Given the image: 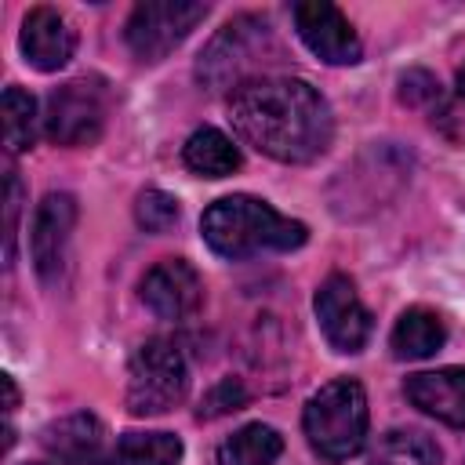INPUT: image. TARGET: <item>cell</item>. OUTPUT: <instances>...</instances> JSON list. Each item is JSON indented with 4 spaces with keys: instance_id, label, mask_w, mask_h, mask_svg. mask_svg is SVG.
I'll use <instances>...</instances> for the list:
<instances>
[{
    "instance_id": "1",
    "label": "cell",
    "mask_w": 465,
    "mask_h": 465,
    "mask_svg": "<svg viewBox=\"0 0 465 465\" xmlns=\"http://www.w3.org/2000/svg\"><path fill=\"white\" fill-rule=\"evenodd\" d=\"M236 134L280 163H309L327 153L334 116L327 98L298 76H258L229 94Z\"/></svg>"
},
{
    "instance_id": "2",
    "label": "cell",
    "mask_w": 465,
    "mask_h": 465,
    "mask_svg": "<svg viewBox=\"0 0 465 465\" xmlns=\"http://www.w3.org/2000/svg\"><path fill=\"white\" fill-rule=\"evenodd\" d=\"M200 232L207 240V247L222 258H251L262 251H294L305 243L309 229L287 214H280L276 207H269L258 196H222L214 200L203 218H200Z\"/></svg>"
},
{
    "instance_id": "3",
    "label": "cell",
    "mask_w": 465,
    "mask_h": 465,
    "mask_svg": "<svg viewBox=\"0 0 465 465\" xmlns=\"http://www.w3.org/2000/svg\"><path fill=\"white\" fill-rule=\"evenodd\" d=\"M280 58H283V51L276 44V33H272L269 18L240 15L229 25H222L218 36L200 51L196 76L211 91H225V87L236 91L247 80L269 76L265 65H272Z\"/></svg>"
},
{
    "instance_id": "4",
    "label": "cell",
    "mask_w": 465,
    "mask_h": 465,
    "mask_svg": "<svg viewBox=\"0 0 465 465\" xmlns=\"http://www.w3.org/2000/svg\"><path fill=\"white\" fill-rule=\"evenodd\" d=\"M305 436L323 461L352 458L367 440V392L352 378L327 381L320 392L309 396L302 414Z\"/></svg>"
},
{
    "instance_id": "5",
    "label": "cell",
    "mask_w": 465,
    "mask_h": 465,
    "mask_svg": "<svg viewBox=\"0 0 465 465\" xmlns=\"http://www.w3.org/2000/svg\"><path fill=\"white\" fill-rule=\"evenodd\" d=\"M189 392V367L174 341L149 338L134 349L127 367V411L138 418L167 414Z\"/></svg>"
},
{
    "instance_id": "6",
    "label": "cell",
    "mask_w": 465,
    "mask_h": 465,
    "mask_svg": "<svg viewBox=\"0 0 465 465\" xmlns=\"http://www.w3.org/2000/svg\"><path fill=\"white\" fill-rule=\"evenodd\" d=\"M109 116V87L98 76H80L47 94L44 134L54 145H91L98 142Z\"/></svg>"
},
{
    "instance_id": "7",
    "label": "cell",
    "mask_w": 465,
    "mask_h": 465,
    "mask_svg": "<svg viewBox=\"0 0 465 465\" xmlns=\"http://www.w3.org/2000/svg\"><path fill=\"white\" fill-rule=\"evenodd\" d=\"M203 18H207V4L200 0H145L131 11L124 40L138 62H160Z\"/></svg>"
},
{
    "instance_id": "8",
    "label": "cell",
    "mask_w": 465,
    "mask_h": 465,
    "mask_svg": "<svg viewBox=\"0 0 465 465\" xmlns=\"http://www.w3.org/2000/svg\"><path fill=\"white\" fill-rule=\"evenodd\" d=\"M291 18H294V29H298L302 44L320 62H327V65H356L360 62V54H363L360 36L334 4L302 0V4L291 7Z\"/></svg>"
},
{
    "instance_id": "9",
    "label": "cell",
    "mask_w": 465,
    "mask_h": 465,
    "mask_svg": "<svg viewBox=\"0 0 465 465\" xmlns=\"http://www.w3.org/2000/svg\"><path fill=\"white\" fill-rule=\"evenodd\" d=\"M316 316L323 327V338L338 352H360L371 338V312L356 294V283L341 272L327 276L316 291Z\"/></svg>"
},
{
    "instance_id": "10",
    "label": "cell",
    "mask_w": 465,
    "mask_h": 465,
    "mask_svg": "<svg viewBox=\"0 0 465 465\" xmlns=\"http://www.w3.org/2000/svg\"><path fill=\"white\" fill-rule=\"evenodd\" d=\"M73 225H76V200L69 193H47L40 200V207L33 214V229H29L33 265L44 283H51L62 272Z\"/></svg>"
},
{
    "instance_id": "11",
    "label": "cell",
    "mask_w": 465,
    "mask_h": 465,
    "mask_svg": "<svg viewBox=\"0 0 465 465\" xmlns=\"http://www.w3.org/2000/svg\"><path fill=\"white\" fill-rule=\"evenodd\" d=\"M142 302L160 320H189L203 305V280L182 258H163L142 276Z\"/></svg>"
},
{
    "instance_id": "12",
    "label": "cell",
    "mask_w": 465,
    "mask_h": 465,
    "mask_svg": "<svg viewBox=\"0 0 465 465\" xmlns=\"http://www.w3.org/2000/svg\"><path fill=\"white\" fill-rule=\"evenodd\" d=\"M407 400L450 429H465V367H440L411 374L403 385Z\"/></svg>"
},
{
    "instance_id": "13",
    "label": "cell",
    "mask_w": 465,
    "mask_h": 465,
    "mask_svg": "<svg viewBox=\"0 0 465 465\" xmlns=\"http://www.w3.org/2000/svg\"><path fill=\"white\" fill-rule=\"evenodd\" d=\"M76 51V33L54 7H33L22 22V54L33 69L54 73Z\"/></svg>"
},
{
    "instance_id": "14",
    "label": "cell",
    "mask_w": 465,
    "mask_h": 465,
    "mask_svg": "<svg viewBox=\"0 0 465 465\" xmlns=\"http://www.w3.org/2000/svg\"><path fill=\"white\" fill-rule=\"evenodd\" d=\"M44 450L62 465H98L105 447V429L94 414H69L40 432Z\"/></svg>"
},
{
    "instance_id": "15",
    "label": "cell",
    "mask_w": 465,
    "mask_h": 465,
    "mask_svg": "<svg viewBox=\"0 0 465 465\" xmlns=\"http://www.w3.org/2000/svg\"><path fill=\"white\" fill-rule=\"evenodd\" d=\"M182 160L200 178H225V174H232L240 167V149L218 127H200V131H193L185 138Z\"/></svg>"
},
{
    "instance_id": "16",
    "label": "cell",
    "mask_w": 465,
    "mask_h": 465,
    "mask_svg": "<svg viewBox=\"0 0 465 465\" xmlns=\"http://www.w3.org/2000/svg\"><path fill=\"white\" fill-rule=\"evenodd\" d=\"M447 331L432 309H407L392 327V352L400 360H425L443 345Z\"/></svg>"
},
{
    "instance_id": "17",
    "label": "cell",
    "mask_w": 465,
    "mask_h": 465,
    "mask_svg": "<svg viewBox=\"0 0 465 465\" xmlns=\"http://www.w3.org/2000/svg\"><path fill=\"white\" fill-rule=\"evenodd\" d=\"M283 450V440L272 425H243L218 447V465H272Z\"/></svg>"
},
{
    "instance_id": "18",
    "label": "cell",
    "mask_w": 465,
    "mask_h": 465,
    "mask_svg": "<svg viewBox=\"0 0 465 465\" xmlns=\"http://www.w3.org/2000/svg\"><path fill=\"white\" fill-rule=\"evenodd\" d=\"M371 465H440V447L418 429H392L371 450Z\"/></svg>"
},
{
    "instance_id": "19",
    "label": "cell",
    "mask_w": 465,
    "mask_h": 465,
    "mask_svg": "<svg viewBox=\"0 0 465 465\" xmlns=\"http://www.w3.org/2000/svg\"><path fill=\"white\" fill-rule=\"evenodd\" d=\"M120 465H178L182 440L174 432H127L116 443Z\"/></svg>"
},
{
    "instance_id": "20",
    "label": "cell",
    "mask_w": 465,
    "mask_h": 465,
    "mask_svg": "<svg viewBox=\"0 0 465 465\" xmlns=\"http://www.w3.org/2000/svg\"><path fill=\"white\" fill-rule=\"evenodd\" d=\"M36 124H40V116H36L33 94L22 91V87H7V91H4V142H7V149H11V153L33 149V142H36Z\"/></svg>"
},
{
    "instance_id": "21",
    "label": "cell",
    "mask_w": 465,
    "mask_h": 465,
    "mask_svg": "<svg viewBox=\"0 0 465 465\" xmlns=\"http://www.w3.org/2000/svg\"><path fill=\"white\" fill-rule=\"evenodd\" d=\"M134 218L145 232H167L178 222V200L163 189H145L134 203Z\"/></svg>"
},
{
    "instance_id": "22",
    "label": "cell",
    "mask_w": 465,
    "mask_h": 465,
    "mask_svg": "<svg viewBox=\"0 0 465 465\" xmlns=\"http://www.w3.org/2000/svg\"><path fill=\"white\" fill-rule=\"evenodd\" d=\"M243 403H247V389L240 385V378H222L214 389H207V396H203V403H200L196 418L211 421V418H222V414L240 411Z\"/></svg>"
},
{
    "instance_id": "23",
    "label": "cell",
    "mask_w": 465,
    "mask_h": 465,
    "mask_svg": "<svg viewBox=\"0 0 465 465\" xmlns=\"http://www.w3.org/2000/svg\"><path fill=\"white\" fill-rule=\"evenodd\" d=\"M18 200H22V185H18V174L7 171V262L15 258V225H18Z\"/></svg>"
},
{
    "instance_id": "24",
    "label": "cell",
    "mask_w": 465,
    "mask_h": 465,
    "mask_svg": "<svg viewBox=\"0 0 465 465\" xmlns=\"http://www.w3.org/2000/svg\"><path fill=\"white\" fill-rule=\"evenodd\" d=\"M0 385H4V414H11V411L18 407V389H15V378H11V374H4V378H0Z\"/></svg>"
},
{
    "instance_id": "25",
    "label": "cell",
    "mask_w": 465,
    "mask_h": 465,
    "mask_svg": "<svg viewBox=\"0 0 465 465\" xmlns=\"http://www.w3.org/2000/svg\"><path fill=\"white\" fill-rule=\"evenodd\" d=\"M458 91H461V98H465V65L458 69Z\"/></svg>"
},
{
    "instance_id": "26",
    "label": "cell",
    "mask_w": 465,
    "mask_h": 465,
    "mask_svg": "<svg viewBox=\"0 0 465 465\" xmlns=\"http://www.w3.org/2000/svg\"><path fill=\"white\" fill-rule=\"evenodd\" d=\"M25 465H33V461H25Z\"/></svg>"
}]
</instances>
